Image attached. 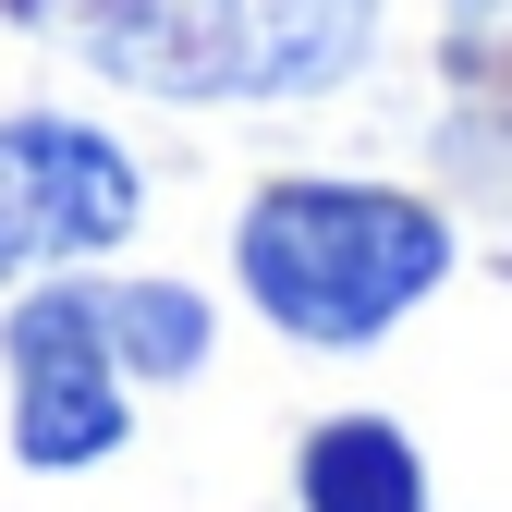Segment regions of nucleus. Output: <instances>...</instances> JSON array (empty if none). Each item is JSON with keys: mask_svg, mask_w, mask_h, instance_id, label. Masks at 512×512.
<instances>
[{"mask_svg": "<svg viewBox=\"0 0 512 512\" xmlns=\"http://www.w3.org/2000/svg\"><path fill=\"white\" fill-rule=\"evenodd\" d=\"M452 208L403 196V183H342V171H281L256 183L232 208V281L244 305L269 317L281 342H317V354H354L378 330H403V317L452 281Z\"/></svg>", "mask_w": 512, "mask_h": 512, "instance_id": "1", "label": "nucleus"}, {"mask_svg": "<svg viewBox=\"0 0 512 512\" xmlns=\"http://www.w3.org/2000/svg\"><path fill=\"white\" fill-rule=\"evenodd\" d=\"M135 98H330L378 49V0H0Z\"/></svg>", "mask_w": 512, "mask_h": 512, "instance_id": "2", "label": "nucleus"}, {"mask_svg": "<svg viewBox=\"0 0 512 512\" xmlns=\"http://www.w3.org/2000/svg\"><path fill=\"white\" fill-rule=\"evenodd\" d=\"M135 220H147V171H135L122 135H98L74 110H13L0 122V281L86 269Z\"/></svg>", "mask_w": 512, "mask_h": 512, "instance_id": "3", "label": "nucleus"}, {"mask_svg": "<svg viewBox=\"0 0 512 512\" xmlns=\"http://www.w3.org/2000/svg\"><path fill=\"white\" fill-rule=\"evenodd\" d=\"M0 366H13V464L25 476H86L135 439V391L98 342L86 281H37L0 317Z\"/></svg>", "mask_w": 512, "mask_h": 512, "instance_id": "4", "label": "nucleus"}, {"mask_svg": "<svg viewBox=\"0 0 512 512\" xmlns=\"http://www.w3.org/2000/svg\"><path fill=\"white\" fill-rule=\"evenodd\" d=\"M86 305H98V342H110V366H122V391H183V378H208V354H220V317H208V293L196 281H86Z\"/></svg>", "mask_w": 512, "mask_h": 512, "instance_id": "5", "label": "nucleus"}, {"mask_svg": "<svg viewBox=\"0 0 512 512\" xmlns=\"http://www.w3.org/2000/svg\"><path fill=\"white\" fill-rule=\"evenodd\" d=\"M293 500L305 512H427V452L391 415H330L293 464Z\"/></svg>", "mask_w": 512, "mask_h": 512, "instance_id": "6", "label": "nucleus"}]
</instances>
